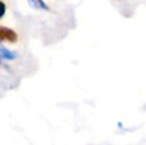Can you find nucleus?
<instances>
[{
    "label": "nucleus",
    "mask_w": 146,
    "mask_h": 145,
    "mask_svg": "<svg viewBox=\"0 0 146 145\" xmlns=\"http://www.w3.org/2000/svg\"><path fill=\"white\" fill-rule=\"evenodd\" d=\"M4 39H8L11 42H15L16 40V34L13 32V31L8 30V28H3V27H0V42Z\"/></svg>",
    "instance_id": "1"
},
{
    "label": "nucleus",
    "mask_w": 146,
    "mask_h": 145,
    "mask_svg": "<svg viewBox=\"0 0 146 145\" xmlns=\"http://www.w3.org/2000/svg\"><path fill=\"white\" fill-rule=\"evenodd\" d=\"M30 1V4L34 7V8H44L47 9V5L43 3V1H40V0H28Z\"/></svg>",
    "instance_id": "2"
},
{
    "label": "nucleus",
    "mask_w": 146,
    "mask_h": 145,
    "mask_svg": "<svg viewBox=\"0 0 146 145\" xmlns=\"http://www.w3.org/2000/svg\"><path fill=\"white\" fill-rule=\"evenodd\" d=\"M0 54H1V57H4V58H8V59H12V58H15L16 55L12 53H9V51H7L5 48L3 47H0Z\"/></svg>",
    "instance_id": "3"
},
{
    "label": "nucleus",
    "mask_w": 146,
    "mask_h": 145,
    "mask_svg": "<svg viewBox=\"0 0 146 145\" xmlns=\"http://www.w3.org/2000/svg\"><path fill=\"white\" fill-rule=\"evenodd\" d=\"M4 12H5V5H4V3L0 1V18L4 15Z\"/></svg>",
    "instance_id": "4"
},
{
    "label": "nucleus",
    "mask_w": 146,
    "mask_h": 145,
    "mask_svg": "<svg viewBox=\"0 0 146 145\" xmlns=\"http://www.w3.org/2000/svg\"><path fill=\"white\" fill-rule=\"evenodd\" d=\"M0 57H1V54H0Z\"/></svg>",
    "instance_id": "5"
}]
</instances>
